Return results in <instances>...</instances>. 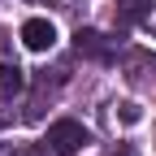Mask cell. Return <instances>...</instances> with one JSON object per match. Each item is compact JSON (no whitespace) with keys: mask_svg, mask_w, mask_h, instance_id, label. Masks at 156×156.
I'll list each match as a JSON object with an SVG mask.
<instances>
[{"mask_svg":"<svg viewBox=\"0 0 156 156\" xmlns=\"http://www.w3.org/2000/svg\"><path fill=\"white\" fill-rule=\"evenodd\" d=\"M22 44L30 52H48L56 44V26L48 22V17H30V22H22Z\"/></svg>","mask_w":156,"mask_h":156,"instance_id":"cell-2","label":"cell"},{"mask_svg":"<svg viewBox=\"0 0 156 156\" xmlns=\"http://www.w3.org/2000/svg\"><path fill=\"white\" fill-rule=\"evenodd\" d=\"M22 87H26V69L13 65V61H0V100L22 95Z\"/></svg>","mask_w":156,"mask_h":156,"instance_id":"cell-4","label":"cell"},{"mask_svg":"<svg viewBox=\"0 0 156 156\" xmlns=\"http://www.w3.org/2000/svg\"><path fill=\"white\" fill-rule=\"evenodd\" d=\"M130 13H134V22H139V26L156 39V0H134V5H130Z\"/></svg>","mask_w":156,"mask_h":156,"instance_id":"cell-6","label":"cell"},{"mask_svg":"<svg viewBox=\"0 0 156 156\" xmlns=\"http://www.w3.org/2000/svg\"><path fill=\"white\" fill-rule=\"evenodd\" d=\"M83 143H87V130L78 126L74 117H61V122L48 126V147H52V156H78Z\"/></svg>","mask_w":156,"mask_h":156,"instance_id":"cell-1","label":"cell"},{"mask_svg":"<svg viewBox=\"0 0 156 156\" xmlns=\"http://www.w3.org/2000/svg\"><path fill=\"white\" fill-rule=\"evenodd\" d=\"M108 156H139V152H134V147H130V143H122V147H113V152H108Z\"/></svg>","mask_w":156,"mask_h":156,"instance_id":"cell-8","label":"cell"},{"mask_svg":"<svg viewBox=\"0 0 156 156\" xmlns=\"http://www.w3.org/2000/svg\"><path fill=\"white\" fill-rule=\"evenodd\" d=\"M126 78L130 83H156V56L152 52H126Z\"/></svg>","mask_w":156,"mask_h":156,"instance_id":"cell-3","label":"cell"},{"mask_svg":"<svg viewBox=\"0 0 156 156\" xmlns=\"http://www.w3.org/2000/svg\"><path fill=\"white\" fill-rule=\"evenodd\" d=\"M74 48L83 52V56H100V61L108 56V44H104L100 30H78V35H74Z\"/></svg>","mask_w":156,"mask_h":156,"instance_id":"cell-5","label":"cell"},{"mask_svg":"<svg viewBox=\"0 0 156 156\" xmlns=\"http://www.w3.org/2000/svg\"><path fill=\"white\" fill-rule=\"evenodd\" d=\"M117 117H122L126 126H134V122H139L143 113H139V104H117Z\"/></svg>","mask_w":156,"mask_h":156,"instance_id":"cell-7","label":"cell"}]
</instances>
